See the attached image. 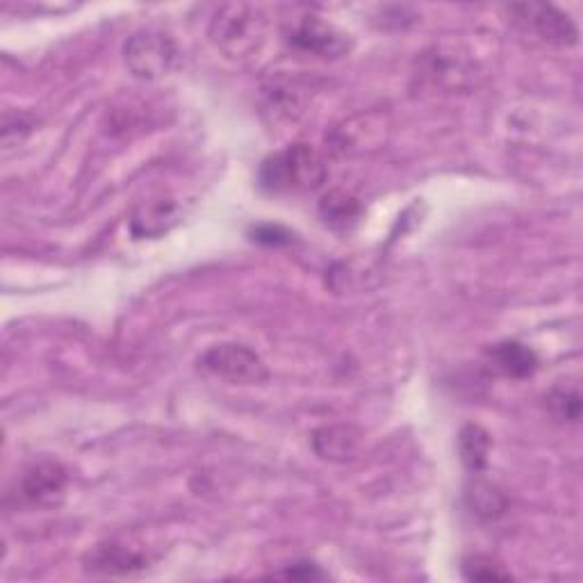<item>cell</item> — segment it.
Returning <instances> with one entry per match:
<instances>
[{"mask_svg":"<svg viewBox=\"0 0 583 583\" xmlns=\"http://www.w3.org/2000/svg\"><path fill=\"white\" fill-rule=\"evenodd\" d=\"M326 179V165L308 144H294L269 156L258 173L260 187L269 194L313 192Z\"/></svg>","mask_w":583,"mask_h":583,"instance_id":"obj_2","label":"cell"},{"mask_svg":"<svg viewBox=\"0 0 583 583\" xmlns=\"http://www.w3.org/2000/svg\"><path fill=\"white\" fill-rule=\"evenodd\" d=\"M463 572L472 581H506L511 579L509 572H503L501 566H495L490 559H484V556H474V559L465 561Z\"/></svg>","mask_w":583,"mask_h":583,"instance_id":"obj_18","label":"cell"},{"mask_svg":"<svg viewBox=\"0 0 583 583\" xmlns=\"http://www.w3.org/2000/svg\"><path fill=\"white\" fill-rule=\"evenodd\" d=\"M269 35V19L253 5H223L210 21V39L226 58L248 62Z\"/></svg>","mask_w":583,"mask_h":583,"instance_id":"obj_1","label":"cell"},{"mask_svg":"<svg viewBox=\"0 0 583 583\" xmlns=\"http://www.w3.org/2000/svg\"><path fill=\"white\" fill-rule=\"evenodd\" d=\"M85 568L89 572H96V574H110V576H117V574H133V572H139L146 568V559L142 554L123 547V545H117V543H110V545H98L85 561Z\"/></svg>","mask_w":583,"mask_h":583,"instance_id":"obj_11","label":"cell"},{"mask_svg":"<svg viewBox=\"0 0 583 583\" xmlns=\"http://www.w3.org/2000/svg\"><path fill=\"white\" fill-rule=\"evenodd\" d=\"M123 60L135 78L158 81L173 69L179 60V48L165 33L142 31L125 41Z\"/></svg>","mask_w":583,"mask_h":583,"instance_id":"obj_4","label":"cell"},{"mask_svg":"<svg viewBox=\"0 0 583 583\" xmlns=\"http://www.w3.org/2000/svg\"><path fill=\"white\" fill-rule=\"evenodd\" d=\"M253 240L263 242V244H288L290 242V233H286L283 228L278 226H260L253 231Z\"/></svg>","mask_w":583,"mask_h":583,"instance_id":"obj_20","label":"cell"},{"mask_svg":"<svg viewBox=\"0 0 583 583\" xmlns=\"http://www.w3.org/2000/svg\"><path fill=\"white\" fill-rule=\"evenodd\" d=\"M459 453L472 474L484 472L488 467L490 436L478 424H465L459 434Z\"/></svg>","mask_w":583,"mask_h":583,"instance_id":"obj_13","label":"cell"},{"mask_svg":"<svg viewBox=\"0 0 583 583\" xmlns=\"http://www.w3.org/2000/svg\"><path fill=\"white\" fill-rule=\"evenodd\" d=\"M509 14L513 16L515 28L547 46H574L579 41V31L574 21L563 14L561 10H556L554 5H543V3H522V5H511Z\"/></svg>","mask_w":583,"mask_h":583,"instance_id":"obj_5","label":"cell"},{"mask_svg":"<svg viewBox=\"0 0 583 583\" xmlns=\"http://www.w3.org/2000/svg\"><path fill=\"white\" fill-rule=\"evenodd\" d=\"M64 488L66 472L58 463H39L21 478V497L33 506H58Z\"/></svg>","mask_w":583,"mask_h":583,"instance_id":"obj_7","label":"cell"},{"mask_svg":"<svg viewBox=\"0 0 583 583\" xmlns=\"http://www.w3.org/2000/svg\"><path fill=\"white\" fill-rule=\"evenodd\" d=\"M465 499L472 513L478 518L495 520L506 511V497L493 484H486V481H470V486L465 488Z\"/></svg>","mask_w":583,"mask_h":583,"instance_id":"obj_16","label":"cell"},{"mask_svg":"<svg viewBox=\"0 0 583 583\" xmlns=\"http://www.w3.org/2000/svg\"><path fill=\"white\" fill-rule=\"evenodd\" d=\"M276 576L296 579V581H319V579H326V574L315 563H294L292 568H288L283 572H276Z\"/></svg>","mask_w":583,"mask_h":583,"instance_id":"obj_19","label":"cell"},{"mask_svg":"<svg viewBox=\"0 0 583 583\" xmlns=\"http://www.w3.org/2000/svg\"><path fill=\"white\" fill-rule=\"evenodd\" d=\"M313 449L324 461L347 463L351 459H356V453L361 449V430L349 426V424L324 426V428L315 430Z\"/></svg>","mask_w":583,"mask_h":583,"instance_id":"obj_9","label":"cell"},{"mask_svg":"<svg viewBox=\"0 0 583 583\" xmlns=\"http://www.w3.org/2000/svg\"><path fill=\"white\" fill-rule=\"evenodd\" d=\"M384 114H367V117H356L347 123H342L340 129L333 133V148L340 154H363L367 148H376L384 142Z\"/></svg>","mask_w":583,"mask_h":583,"instance_id":"obj_8","label":"cell"},{"mask_svg":"<svg viewBox=\"0 0 583 583\" xmlns=\"http://www.w3.org/2000/svg\"><path fill=\"white\" fill-rule=\"evenodd\" d=\"M179 221V203L169 196L144 201L135 210L131 231L135 238H158Z\"/></svg>","mask_w":583,"mask_h":583,"instance_id":"obj_10","label":"cell"},{"mask_svg":"<svg viewBox=\"0 0 583 583\" xmlns=\"http://www.w3.org/2000/svg\"><path fill=\"white\" fill-rule=\"evenodd\" d=\"M286 39L290 48L299 50V53L324 58V60L342 58L351 48L349 35L317 14H306V16L294 19L286 33Z\"/></svg>","mask_w":583,"mask_h":583,"instance_id":"obj_6","label":"cell"},{"mask_svg":"<svg viewBox=\"0 0 583 583\" xmlns=\"http://www.w3.org/2000/svg\"><path fill=\"white\" fill-rule=\"evenodd\" d=\"M547 405L556 420L574 424L581 417V394L576 388H570V386L554 388L547 397Z\"/></svg>","mask_w":583,"mask_h":583,"instance_id":"obj_17","label":"cell"},{"mask_svg":"<svg viewBox=\"0 0 583 583\" xmlns=\"http://www.w3.org/2000/svg\"><path fill=\"white\" fill-rule=\"evenodd\" d=\"M319 212L324 217V221L331 226V228H340V231H344V228H351L353 223L359 221L361 217V203L353 198L351 194L347 192H331L326 194L319 203Z\"/></svg>","mask_w":583,"mask_h":583,"instance_id":"obj_15","label":"cell"},{"mask_svg":"<svg viewBox=\"0 0 583 583\" xmlns=\"http://www.w3.org/2000/svg\"><path fill=\"white\" fill-rule=\"evenodd\" d=\"M490 367L506 378H529L538 369V356L520 342H501L488 351Z\"/></svg>","mask_w":583,"mask_h":583,"instance_id":"obj_12","label":"cell"},{"mask_svg":"<svg viewBox=\"0 0 583 583\" xmlns=\"http://www.w3.org/2000/svg\"><path fill=\"white\" fill-rule=\"evenodd\" d=\"M198 365L203 372H208L210 376L221 378V381L231 386H256L267 381L269 376L267 365L258 353L235 342L212 347L203 353Z\"/></svg>","mask_w":583,"mask_h":583,"instance_id":"obj_3","label":"cell"},{"mask_svg":"<svg viewBox=\"0 0 583 583\" xmlns=\"http://www.w3.org/2000/svg\"><path fill=\"white\" fill-rule=\"evenodd\" d=\"M265 98H267V110L283 114L288 119H296L303 112V106H306L303 89L292 81H271L265 87Z\"/></svg>","mask_w":583,"mask_h":583,"instance_id":"obj_14","label":"cell"}]
</instances>
